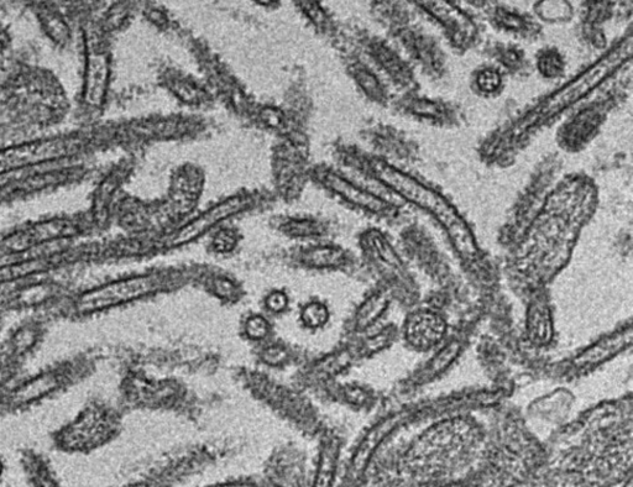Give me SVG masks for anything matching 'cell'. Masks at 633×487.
I'll list each match as a JSON object with an SVG mask.
<instances>
[{"instance_id":"6da1fadb","label":"cell","mask_w":633,"mask_h":487,"mask_svg":"<svg viewBox=\"0 0 633 487\" xmlns=\"http://www.w3.org/2000/svg\"><path fill=\"white\" fill-rule=\"evenodd\" d=\"M96 369V355L82 350L13 381L0 391V418L19 415L55 400L83 384Z\"/></svg>"},{"instance_id":"7a4b0ae2","label":"cell","mask_w":633,"mask_h":487,"mask_svg":"<svg viewBox=\"0 0 633 487\" xmlns=\"http://www.w3.org/2000/svg\"><path fill=\"white\" fill-rule=\"evenodd\" d=\"M159 287L158 277L139 275L71 291L57 308L52 321L85 322L153 295Z\"/></svg>"},{"instance_id":"3957f363","label":"cell","mask_w":633,"mask_h":487,"mask_svg":"<svg viewBox=\"0 0 633 487\" xmlns=\"http://www.w3.org/2000/svg\"><path fill=\"white\" fill-rule=\"evenodd\" d=\"M119 432V416L112 406L91 400L70 421L50 434L57 452L67 455H88L106 447Z\"/></svg>"},{"instance_id":"277c9868","label":"cell","mask_w":633,"mask_h":487,"mask_svg":"<svg viewBox=\"0 0 633 487\" xmlns=\"http://www.w3.org/2000/svg\"><path fill=\"white\" fill-rule=\"evenodd\" d=\"M380 176L387 185L395 188L407 200L415 202L418 206L426 208L433 213L434 217H437L438 221L447 228L448 233L451 234L462 253H474L473 237L467 224L463 222V219L441 196L434 193L430 188L422 186L421 183L412 180L411 177L402 175L401 172L392 169H384L380 172Z\"/></svg>"},{"instance_id":"5b68a950","label":"cell","mask_w":633,"mask_h":487,"mask_svg":"<svg viewBox=\"0 0 633 487\" xmlns=\"http://www.w3.org/2000/svg\"><path fill=\"white\" fill-rule=\"evenodd\" d=\"M71 290L49 276L22 282L0 292V308L7 313L52 316Z\"/></svg>"},{"instance_id":"8992f818","label":"cell","mask_w":633,"mask_h":487,"mask_svg":"<svg viewBox=\"0 0 633 487\" xmlns=\"http://www.w3.org/2000/svg\"><path fill=\"white\" fill-rule=\"evenodd\" d=\"M80 234L78 225L67 219H51L29 225L0 240V254L8 258L35 253L57 243H64Z\"/></svg>"},{"instance_id":"52a82bcc","label":"cell","mask_w":633,"mask_h":487,"mask_svg":"<svg viewBox=\"0 0 633 487\" xmlns=\"http://www.w3.org/2000/svg\"><path fill=\"white\" fill-rule=\"evenodd\" d=\"M73 153H76V141L66 138L43 139L10 146L0 150V175L62 160Z\"/></svg>"},{"instance_id":"ba28073f","label":"cell","mask_w":633,"mask_h":487,"mask_svg":"<svg viewBox=\"0 0 633 487\" xmlns=\"http://www.w3.org/2000/svg\"><path fill=\"white\" fill-rule=\"evenodd\" d=\"M50 321L46 316H28L10 329L2 344V363L23 369L44 344Z\"/></svg>"},{"instance_id":"9c48e42d","label":"cell","mask_w":633,"mask_h":487,"mask_svg":"<svg viewBox=\"0 0 633 487\" xmlns=\"http://www.w3.org/2000/svg\"><path fill=\"white\" fill-rule=\"evenodd\" d=\"M615 61V57L614 59L601 61L598 66L591 68L587 75L580 78L579 81L564 88L563 91L554 94L552 99H549V101L544 104L541 109H538L535 114V118L528 123L535 122V119L543 117L546 118L548 115L557 113L558 111H561V109L566 108L568 104L577 101V99L582 97L585 92L589 91L590 88H593L596 83L601 80V78L606 76V73L611 70V67L615 66Z\"/></svg>"},{"instance_id":"30bf717a","label":"cell","mask_w":633,"mask_h":487,"mask_svg":"<svg viewBox=\"0 0 633 487\" xmlns=\"http://www.w3.org/2000/svg\"><path fill=\"white\" fill-rule=\"evenodd\" d=\"M247 204V201L240 197L230 198V200L218 204V206L209 209L208 212L203 213L201 217H198L195 222L186 225L185 228L180 230L177 237L172 240V245H182L192 242V240L201 237L202 234L208 232L209 229L214 227L217 223L223 221L233 214L238 213L240 209H243Z\"/></svg>"},{"instance_id":"8fae6325","label":"cell","mask_w":633,"mask_h":487,"mask_svg":"<svg viewBox=\"0 0 633 487\" xmlns=\"http://www.w3.org/2000/svg\"><path fill=\"white\" fill-rule=\"evenodd\" d=\"M19 465L28 487H65L49 458L39 450L23 449L19 454Z\"/></svg>"},{"instance_id":"7c38bea8","label":"cell","mask_w":633,"mask_h":487,"mask_svg":"<svg viewBox=\"0 0 633 487\" xmlns=\"http://www.w3.org/2000/svg\"><path fill=\"white\" fill-rule=\"evenodd\" d=\"M109 75V61L107 55L91 54L86 65L85 86H83V102L87 106L101 107L106 99Z\"/></svg>"},{"instance_id":"4fadbf2b","label":"cell","mask_w":633,"mask_h":487,"mask_svg":"<svg viewBox=\"0 0 633 487\" xmlns=\"http://www.w3.org/2000/svg\"><path fill=\"white\" fill-rule=\"evenodd\" d=\"M328 319V308L322 302H310L302 308L301 321L307 328H321L328 322Z\"/></svg>"},{"instance_id":"5bb4252c","label":"cell","mask_w":633,"mask_h":487,"mask_svg":"<svg viewBox=\"0 0 633 487\" xmlns=\"http://www.w3.org/2000/svg\"><path fill=\"white\" fill-rule=\"evenodd\" d=\"M328 183L331 185L333 190H336L340 195L348 198V200L353 201L355 203L363 204L365 207L374 208L375 200L373 197L368 195H364V193L355 190L353 186H350L349 183L342 180L337 176H329Z\"/></svg>"},{"instance_id":"9a60e30c","label":"cell","mask_w":633,"mask_h":487,"mask_svg":"<svg viewBox=\"0 0 633 487\" xmlns=\"http://www.w3.org/2000/svg\"><path fill=\"white\" fill-rule=\"evenodd\" d=\"M334 464H336V450L332 447L324 449L318 466L315 486L313 487L332 486Z\"/></svg>"},{"instance_id":"2e32d148","label":"cell","mask_w":633,"mask_h":487,"mask_svg":"<svg viewBox=\"0 0 633 487\" xmlns=\"http://www.w3.org/2000/svg\"><path fill=\"white\" fill-rule=\"evenodd\" d=\"M41 23H43L47 35H49L56 44H66L68 36H70V30H68V26L59 15L46 13L41 17Z\"/></svg>"},{"instance_id":"e0dca14e","label":"cell","mask_w":633,"mask_h":487,"mask_svg":"<svg viewBox=\"0 0 633 487\" xmlns=\"http://www.w3.org/2000/svg\"><path fill=\"white\" fill-rule=\"evenodd\" d=\"M244 331L249 339L259 342V340L265 339L270 334V323L265 317L255 314V316L249 317L247 322H245Z\"/></svg>"},{"instance_id":"ac0fdd59","label":"cell","mask_w":633,"mask_h":487,"mask_svg":"<svg viewBox=\"0 0 633 487\" xmlns=\"http://www.w3.org/2000/svg\"><path fill=\"white\" fill-rule=\"evenodd\" d=\"M340 259V253L338 250L331 248H318L312 250L308 254L307 260L315 266H331L337 264Z\"/></svg>"},{"instance_id":"d6986e66","label":"cell","mask_w":633,"mask_h":487,"mask_svg":"<svg viewBox=\"0 0 633 487\" xmlns=\"http://www.w3.org/2000/svg\"><path fill=\"white\" fill-rule=\"evenodd\" d=\"M476 83H478V87L481 91L491 93L500 87L501 77L499 73L494 70H485L479 73Z\"/></svg>"},{"instance_id":"ffe728a7","label":"cell","mask_w":633,"mask_h":487,"mask_svg":"<svg viewBox=\"0 0 633 487\" xmlns=\"http://www.w3.org/2000/svg\"><path fill=\"white\" fill-rule=\"evenodd\" d=\"M265 306L272 313H282L289 306V297L285 292L274 291L271 292L265 300Z\"/></svg>"},{"instance_id":"44dd1931","label":"cell","mask_w":633,"mask_h":487,"mask_svg":"<svg viewBox=\"0 0 633 487\" xmlns=\"http://www.w3.org/2000/svg\"><path fill=\"white\" fill-rule=\"evenodd\" d=\"M20 371H22V369L15 368V366L9 364L0 363V391L17 380Z\"/></svg>"},{"instance_id":"7402d4cb","label":"cell","mask_w":633,"mask_h":487,"mask_svg":"<svg viewBox=\"0 0 633 487\" xmlns=\"http://www.w3.org/2000/svg\"><path fill=\"white\" fill-rule=\"evenodd\" d=\"M263 359L270 365H279L287 359V353L280 347H270L264 350Z\"/></svg>"},{"instance_id":"603a6c76","label":"cell","mask_w":633,"mask_h":487,"mask_svg":"<svg viewBox=\"0 0 633 487\" xmlns=\"http://www.w3.org/2000/svg\"><path fill=\"white\" fill-rule=\"evenodd\" d=\"M213 290H214V293H216V295H218L221 298H224V300H228V298H232L235 295V292H237L232 282L228 280H224V279H219L216 282H214Z\"/></svg>"},{"instance_id":"cb8c5ba5","label":"cell","mask_w":633,"mask_h":487,"mask_svg":"<svg viewBox=\"0 0 633 487\" xmlns=\"http://www.w3.org/2000/svg\"><path fill=\"white\" fill-rule=\"evenodd\" d=\"M234 245V235L229 232H222L221 234H218L216 240H214V248L221 251V253H227V251L232 250Z\"/></svg>"},{"instance_id":"d4e9b609","label":"cell","mask_w":633,"mask_h":487,"mask_svg":"<svg viewBox=\"0 0 633 487\" xmlns=\"http://www.w3.org/2000/svg\"><path fill=\"white\" fill-rule=\"evenodd\" d=\"M5 474H7V463H5L3 455L0 454V486L3 484Z\"/></svg>"},{"instance_id":"484cf974","label":"cell","mask_w":633,"mask_h":487,"mask_svg":"<svg viewBox=\"0 0 633 487\" xmlns=\"http://www.w3.org/2000/svg\"><path fill=\"white\" fill-rule=\"evenodd\" d=\"M4 317H5V313L2 310V308H0V327H2V323L4 321Z\"/></svg>"},{"instance_id":"4316f807","label":"cell","mask_w":633,"mask_h":487,"mask_svg":"<svg viewBox=\"0 0 633 487\" xmlns=\"http://www.w3.org/2000/svg\"><path fill=\"white\" fill-rule=\"evenodd\" d=\"M127 487H146L144 484H132Z\"/></svg>"},{"instance_id":"83f0119b","label":"cell","mask_w":633,"mask_h":487,"mask_svg":"<svg viewBox=\"0 0 633 487\" xmlns=\"http://www.w3.org/2000/svg\"><path fill=\"white\" fill-rule=\"evenodd\" d=\"M0 363H2V344H0Z\"/></svg>"},{"instance_id":"f1b7e54d","label":"cell","mask_w":633,"mask_h":487,"mask_svg":"<svg viewBox=\"0 0 633 487\" xmlns=\"http://www.w3.org/2000/svg\"><path fill=\"white\" fill-rule=\"evenodd\" d=\"M232 487H247V486L235 485V486H232Z\"/></svg>"},{"instance_id":"f546056e","label":"cell","mask_w":633,"mask_h":487,"mask_svg":"<svg viewBox=\"0 0 633 487\" xmlns=\"http://www.w3.org/2000/svg\"><path fill=\"white\" fill-rule=\"evenodd\" d=\"M630 487V486H629Z\"/></svg>"}]
</instances>
